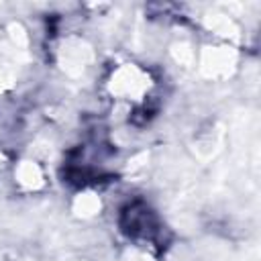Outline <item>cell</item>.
Listing matches in <instances>:
<instances>
[{
    "mask_svg": "<svg viewBox=\"0 0 261 261\" xmlns=\"http://www.w3.org/2000/svg\"><path fill=\"white\" fill-rule=\"evenodd\" d=\"M120 226L130 239H145L151 241L159 234V224L155 214L149 210L147 204L143 202H133L128 204L122 214H120Z\"/></svg>",
    "mask_w": 261,
    "mask_h": 261,
    "instance_id": "6da1fadb",
    "label": "cell"
}]
</instances>
